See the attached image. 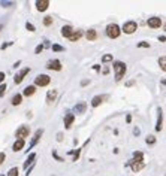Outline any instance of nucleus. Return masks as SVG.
Wrapping results in <instances>:
<instances>
[{"label": "nucleus", "mask_w": 166, "mask_h": 176, "mask_svg": "<svg viewBox=\"0 0 166 176\" xmlns=\"http://www.w3.org/2000/svg\"><path fill=\"white\" fill-rule=\"evenodd\" d=\"M126 70H127L126 63H123V61H114V75H115V81L117 82L123 79V76L126 75Z\"/></svg>", "instance_id": "1"}, {"label": "nucleus", "mask_w": 166, "mask_h": 176, "mask_svg": "<svg viewBox=\"0 0 166 176\" xmlns=\"http://www.w3.org/2000/svg\"><path fill=\"white\" fill-rule=\"evenodd\" d=\"M120 35H121V30H120L118 24H115V23L108 24V27H106V36L109 39H117Z\"/></svg>", "instance_id": "2"}, {"label": "nucleus", "mask_w": 166, "mask_h": 176, "mask_svg": "<svg viewBox=\"0 0 166 176\" xmlns=\"http://www.w3.org/2000/svg\"><path fill=\"white\" fill-rule=\"evenodd\" d=\"M120 30L124 32L126 35H132V33H135V32L138 30V23H136V21H132V20H130V21H126Z\"/></svg>", "instance_id": "3"}, {"label": "nucleus", "mask_w": 166, "mask_h": 176, "mask_svg": "<svg viewBox=\"0 0 166 176\" xmlns=\"http://www.w3.org/2000/svg\"><path fill=\"white\" fill-rule=\"evenodd\" d=\"M49 82H51V78L48 75H43V73L38 75L35 78V87H48Z\"/></svg>", "instance_id": "4"}, {"label": "nucleus", "mask_w": 166, "mask_h": 176, "mask_svg": "<svg viewBox=\"0 0 166 176\" xmlns=\"http://www.w3.org/2000/svg\"><path fill=\"white\" fill-rule=\"evenodd\" d=\"M29 136H30V127L29 126H20L17 129V132H15V137L17 139H21V140H24Z\"/></svg>", "instance_id": "5"}, {"label": "nucleus", "mask_w": 166, "mask_h": 176, "mask_svg": "<svg viewBox=\"0 0 166 176\" xmlns=\"http://www.w3.org/2000/svg\"><path fill=\"white\" fill-rule=\"evenodd\" d=\"M29 73H30V67H24V69H21V70L14 76V82H15L17 85H18V84H21V82H23V79H24Z\"/></svg>", "instance_id": "6"}, {"label": "nucleus", "mask_w": 166, "mask_h": 176, "mask_svg": "<svg viewBox=\"0 0 166 176\" xmlns=\"http://www.w3.org/2000/svg\"><path fill=\"white\" fill-rule=\"evenodd\" d=\"M48 70H55V72H60L61 69H63V66H61V61L60 60H49L48 63H46V66H45Z\"/></svg>", "instance_id": "7"}, {"label": "nucleus", "mask_w": 166, "mask_h": 176, "mask_svg": "<svg viewBox=\"0 0 166 176\" xmlns=\"http://www.w3.org/2000/svg\"><path fill=\"white\" fill-rule=\"evenodd\" d=\"M42 134H43V129H39V130H36L35 134H33V137H32V140H30V145H29V149H27V154H29V151L33 148V146H36L38 145V142L41 140Z\"/></svg>", "instance_id": "8"}, {"label": "nucleus", "mask_w": 166, "mask_h": 176, "mask_svg": "<svg viewBox=\"0 0 166 176\" xmlns=\"http://www.w3.org/2000/svg\"><path fill=\"white\" fill-rule=\"evenodd\" d=\"M162 24H163V21H162V18H159V17L148 18V21H147V26H148L150 29H160Z\"/></svg>", "instance_id": "9"}, {"label": "nucleus", "mask_w": 166, "mask_h": 176, "mask_svg": "<svg viewBox=\"0 0 166 176\" xmlns=\"http://www.w3.org/2000/svg\"><path fill=\"white\" fill-rule=\"evenodd\" d=\"M129 166L132 167V172H133V173H138L139 170H142V169L145 167L144 161H133V160L129 161Z\"/></svg>", "instance_id": "10"}, {"label": "nucleus", "mask_w": 166, "mask_h": 176, "mask_svg": "<svg viewBox=\"0 0 166 176\" xmlns=\"http://www.w3.org/2000/svg\"><path fill=\"white\" fill-rule=\"evenodd\" d=\"M163 129V111L162 108H157V123H156V132H160Z\"/></svg>", "instance_id": "11"}, {"label": "nucleus", "mask_w": 166, "mask_h": 176, "mask_svg": "<svg viewBox=\"0 0 166 176\" xmlns=\"http://www.w3.org/2000/svg\"><path fill=\"white\" fill-rule=\"evenodd\" d=\"M74 121H75V114L67 112L64 115V129H70V126L74 124Z\"/></svg>", "instance_id": "12"}, {"label": "nucleus", "mask_w": 166, "mask_h": 176, "mask_svg": "<svg viewBox=\"0 0 166 176\" xmlns=\"http://www.w3.org/2000/svg\"><path fill=\"white\" fill-rule=\"evenodd\" d=\"M57 96H58V91H57V90H49V91L46 93V103H48V105L54 103L55 99H57Z\"/></svg>", "instance_id": "13"}, {"label": "nucleus", "mask_w": 166, "mask_h": 176, "mask_svg": "<svg viewBox=\"0 0 166 176\" xmlns=\"http://www.w3.org/2000/svg\"><path fill=\"white\" fill-rule=\"evenodd\" d=\"M74 111H75V114H78V115L85 114V111H87V103H85V102H78V103L75 105Z\"/></svg>", "instance_id": "14"}, {"label": "nucleus", "mask_w": 166, "mask_h": 176, "mask_svg": "<svg viewBox=\"0 0 166 176\" xmlns=\"http://www.w3.org/2000/svg\"><path fill=\"white\" fill-rule=\"evenodd\" d=\"M48 6H49V0H38L36 2V9L39 12H45L48 9Z\"/></svg>", "instance_id": "15"}, {"label": "nucleus", "mask_w": 166, "mask_h": 176, "mask_svg": "<svg viewBox=\"0 0 166 176\" xmlns=\"http://www.w3.org/2000/svg\"><path fill=\"white\" fill-rule=\"evenodd\" d=\"M85 38H87V41H88V42H93V41H96V39H97V32H96L94 29H88V30H87V33H85Z\"/></svg>", "instance_id": "16"}, {"label": "nucleus", "mask_w": 166, "mask_h": 176, "mask_svg": "<svg viewBox=\"0 0 166 176\" xmlns=\"http://www.w3.org/2000/svg\"><path fill=\"white\" fill-rule=\"evenodd\" d=\"M35 160H36V154H35V152H32V154H30V155L27 157V160L24 161V164H23V167H24V169L27 170V169H29V166H32V164L35 163Z\"/></svg>", "instance_id": "17"}, {"label": "nucleus", "mask_w": 166, "mask_h": 176, "mask_svg": "<svg viewBox=\"0 0 166 176\" xmlns=\"http://www.w3.org/2000/svg\"><path fill=\"white\" fill-rule=\"evenodd\" d=\"M81 38H83V32L81 30H74V33L69 36V41L70 42H78Z\"/></svg>", "instance_id": "18"}, {"label": "nucleus", "mask_w": 166, "mask_h": 176, "mask_svg": "<svg viewBox=\"0 0 166 176\" xmlns=\"http://www.w3.org/2000/svg\"><path fill=\"white\" fill-rule=\"evenodd\" d=\"M24 143H26L24 140H21V139H17V140H15V143L12 145V151H14V152H18V151H21V149L24 148Z\"/></svg>", "instance_id": "19"}, {"label": "nucleus", "mask_w": 166, "mask_h": 176, "mask_svg": "<svg viewBox=\"0 0 166 176\" xmlns=\"http://www.w3.org/2000/svg\"><path fill=\"white\" fill-rule=\"evenodd\" d=\"M36 93V87L35 85H29V87L24 88V91H23V94L21 96H26V97H32L33 94Z\"/></svg>", "instance_id": "20"}, {"label": "nucleus", "mask_w": 166, "mask_h": 176, "mask_svg": "<svg viewBox=\"0 0 166 176\" xmlns=\"http://www.w3.org/2000/svg\"><path fill=\"white\" fill-rule=\"evenodd\" d=\"M72 33H74L72 26H63V27H61V36H64V38L69 39V36H70Z\"/></svg>", "instance_id": "21"}, {"label": "nucleus", "mask_w": 166, "mask_h": 176, "mask_svg": "<svg viewBox=\"0 0 166 176\" xmlns=\"http://www.w3.org/2000/svg\"><path fill=\"white\" fill-rule=\"evenodd\" d=\"M11 103H12L14 106H20V105L23 103V96L17 93V94H15V96L12 97V100H11Z\"/></svg>", "instance_id": "22"}, {"label": "nucleus", "mask_w": 166, "mask_h": 176, "mask_svg": "<svg viewBox=\"0 0 166 176\" xmlns=\"http://www.w3.org/2000/svg\"><path fill=\"white\" fill-rule=\"evenodd\" d=\"M102 102H103V97H102V96H94V97L91 99V106H93V108H97V106H100Z\"/></svg>", "instance_id": "23"}, {"label": "nucleus", "mask_w": 166, "mask_h": 176, "mask_svg": "<svg viewBox=\"0 0 166 176\" xmlns=\"http://www.w3.org/2000/svg\"><path fill=\"white\" fill-rule=\"evenodd\" d=\"M133 161H144V154L141 151H135L133 152Z\"/></svg>", "instance_id": "24"}, {"label": "nucleus", "mask_w": 166, "mask_h": 176, "mask_svg": "<svg viewBox=\"0 0 166 176\" xmlns=\"http://www.w3.org/2000/svg\"><path fill=\"white\" fill-rule=\"evenodd\" d=\"M159 66H160V69L165 72L166 70V57L165 55H162L160 58H159Z\"/></svg>", "instance_id": "25"}, {"label": "nucleus", "mask_w": 166, "mask_h": 176, "mask_svg": "<svg viewBox=\"0 0 166 176\" xmlns=\"http://www.w3.org/2000/svg\"><path fill=\"white\" fill-rule=\"evenodd\" d=\"M52 23H54L52 17H45V18H43V26L49 27V26H52Z\"/></svg>", "instance_id": "26"}, {"label": "nucleus", "mask_w": 166, "mask_h": 176, "mask_svg": "<svg viewBox=\"0 0 166 176\" xmlns=\"http://www.w3.org/2000/svg\"><path fill=\"white\" fill-rule=\"evenodd\" d=\"M112 61V54H105L102 55V63H109Z\"/></svg>", "instance_id": "27"}, {"label": "nucleus", "mask_w": 166, "mask_h": 176, "mask_svg": "<svg viewBox=\"0 0 166 176\" xmlns=\"http://www.w3.org/2000/svg\"><path fill=\"white\" fill-rule=\"evenodd\" d=\"M52 51L54 52H64V46H60V45L54 44L52 45Z\"/></svg>", "instance_id": "28"}, {"label": "nucleus", "mask_w": 166, "mask_h": 176, "mask_svg": "<svg viewBox=\"0 0 166 176\" xmlns=\"http://www.w3.org/2000/svg\"><path fill=\"white\" fill-rule=\"evenodd\" d=\"M0 5H2L3 8H11V6H15V2H8V0L5 2V0H2Z\"/></svg>", "instance_id": "29"}, {"label": "nucleus", "mask_w": 166, "mask_h": 176, "mask_svg": "<svg viewBox=\"0 0 166 176\" xmlns=\"http://www.w3.org/2000/svg\"><path fill=\"white\" fill-rule=\"evenodd\" d=\"M6 176H18V167H12V169H9V172H8V175Z\"/></svg>", "instance_id": "30"}, {"label": "nucleus", "mask_w": 166, "mask_h": 176, "mask_svg": "<svg viewBox=\"0 0 166 176\" xmlns=\"http://www.w3.org/2000/svg\"><path fill=\"white\" fill-rule=\"evenodd\" d=\"M145 142H147V145H154L156 143V137L154 136H147Z\"/></svg>", "instance_id": "31"}, {"label": "nucleus", "mask_w": 166, "mask_h": 176, "mask_svg": "<svg viewBox=\"0 0 166 176\" xmlns=\"http://www.w3.org/2000/svg\"><path fill=\"white\" fill-rule=\"evenodd\" d=\"M52 157H54V158H55L58 163H63V161H64V158H61V157L57 154V151H55V149H52Z\"/></svg>", "instance_id": "32"}, {"label": "nucleus", "mask_w": 166, "mask_h": 176, "mask_svg": "<svg viewBox=\"0 0 166 176\" xmlns=\"http://www.w3.org/2000/svg\"><path fill=\"white\" fill-rule=\"evenodd\" d=\"M26 29H27L29 32H32V33H33V32H36V27H35L32 23H29V21L26 23Z\"/></svg>", "instance_id": "33"}, {"label": "nucleus", "mask_w": 166, "mask_h": 176, "mask_svg": "<svg viewBox=\"0 0 166 176\" xmlns=\"http://www.w3.org/2000/svg\"><path fill=\"white\" fill-rule=\"evenodd\" d=\"M80 155H81V148H80V149H77V152H74V158H72V161H78Z\"/></svg>", "instance_id": "34"}, {"label": "nucleus", "mask_w": 166, "mask_h": 176, "mask_svg": "<svg viewBox=\"0 0 166 176\" xmlns=\"http://www.w3.org/2000/svg\"><path fill=\"white\" fill-rule=\"evenodd\" d=\"M43 48H45V46H43V44H39L36 48H35V54H41L42 51H43Z\"/></svg>", "instance_id": "35"}, {"label": "nucleus", "mask_w": 166, "mask_h": 176, "mask_svg": "<svg viewBox=\"0 0 166 176\" xmlns=\"http://www.w3.org/2000/svg\"><path fill=\"white\" fill-rule=\"evenodd\" d=\"M5 93H6V84L3 82V84H0V97H3Z\"/></svg>", "instance_id": "36"}, {"label": "nucleus", "mask_w": 166, "mask_h": 176, "mask_svg": "<svg viewBox=\"0 0 166 176\" xmlns=\"http://www.w3.org/2000/svg\"><path fill=\"white\" fill-rule=\"evenodd\" d=\"M136 46H138V48H150V44H148V42H138Z\"/></svg>", "instance_id": "37"}, {"label": "nucleus", "mask_w": 166, "mask_h": 176, "mask_svg": "<svg viewBox=\"0 0 166 176\" xmlns=\"http://www.w3.org/2000/svg\"><path fill=\"white\" fill-rule=\"evenodd\" d=\"M12 44H14V42H6V44H2V45H0V49L3 51V49H6L8 46H11Z\"/></svg>", "instance_id": "38"}, {"label": "nucleus", "mask_w": 166, "mask_h": 176, "mask_svg": "<svg viewBox=\"0 0 166 176\" xmlns=\"http://www.w3.org/2000/svg\"><path fill=\"white\" fill-rule=\"evenodd\" d=\"M5 160H6V154L5 152H0V164H3Z\"/></svg>", "instance_id": "39"}, {"label": "nucleus", "mask_w": 166, "mask_h": 176, "mask_svg": "<svg viewBox=\"0 0 166 176\" xmlns=\"http://www.w3.org/2000/svg\"><path fill=\"white\" fill-rule=\"evenodd\" d=\"M5 78H6L5 72H0V84H3V82H5Z\"/></svg>", "instance_id": "40"}, {"label": "nucleus", "mask_w": 166, "mask_h": 176, "mask_svg": "<svg viewBox=\"0 0 166 176\" xmlns=\"http://www.w3.org/2000/svg\"><path fill=\"white\" fill-rule=\"evenodd\" d=\"M126 123H127V124H130V123H132V115H130V114H127V115H126Z\"/></svg>", "instance_id": "41"}, {"label": "nucleus", "mask_w": 166, "mask_h": 176, "mask_svg": "<svg viewBox=\"0 0 166 176\" xmlns=\"http://www.w3.org/2000/svg\"><path fill=\"white\" fill-rule=\"evenodd\" d=\"M133 134H135V136H139V134H141V130H139L138 127H135V129H133Z\"/></svg>", "instance_id": "42"}, {"label": "nucleus", "mask_w": 166, "mask_h": 176, "mask_svg": "<svg viewBox=\"0 0 166 176\" xmlns=\"http://www.w3.org/2000/svg\"><path fill=\"white\" fill-rule=\"evenodd\" d=\"M159 41H160L162 44H165V41H166V36H165V35H162V36L159 38Z\"/></svg>", "instance_id": "43"}, {"label": "nucleus", "mask_w": 166, "mask_h": 176, "mask_svg": "<svg viewBox=\"0 0 166 176\" xmlns=\"http://www.w3.org/2000/svg\"><path fill=\"white\" fill-rule=\"evenodd\" d=\"M93 69H94L96 72H100V66H99V64H94V66H93Z\"/></svg>", "instance_id": "44"}, {"label": "nucleus", "mask_w": 166, "mask_h": 176, "mask_svg": "<svg viewBox=\"0 0 166 176\" xmlns=\"http://www.w3.org/2000/svg\"><path fill=\"white\" fill-rule=\"evenodd\" d=\"M87 84H90V81H87V79H84V81H81V85H83V87H85Z\"/></svg>", "instance_id": "45"}, {"label": "nucleus", "mask_w": 166, "mask_h": 176, "mask_svg": "<svg viewBox=\"0 0 166 176\" xmlns=\"http://www.w3.org/2000/svg\"><path fill=\"white\" fill-rule=\"evenodd\" d=\"M20 64H21V60H18V61H15V63H14V67L17 69V67H18Z\"/></svg>", "instance_id": "46"}, {"label": "nucleus", "mask_w": 166, "mask_h": 176, "mask_svg": "<svg viewBox=\"0 0 166 176\" xmlns=\"http://www.w3.org/2000/svg\"><path fill=\"white\" fill-rule=\"evenodd\" d=\"M108 73H109V69L105 67V69H103V75H108Z\"/></svg>", "instance_id": "47"}, {"label": "nucleus", "mask_w": 166, "mask_h": 176, "mask_svg": "<svg viewBox=\"0 0 166 176\" xmlns=\"http://www.w3.org/2000/svg\"><path fill=\"white\" fill-rule=\"evenodd\" d=\"M61 136H63V134H61V133H58V134H57V140H58V142H60V140H61V139H63V137H61Z\"/></svg>", "instance_id": "48"}, {"label": "nucleus", "mask_w": 166, "mask_h": 176, "mask_svg": "<svg viewBox=\"0 0 166 176\" xmlns=\"http://www.w3.org/2000/svg\"><path fill=\"white\" fill-rule=\"evenodd\" d=\"M2 29H3V24H0V32H2Z\"/></svg>", "instance_id": "49"}, {"label": "nucleus", "mask_w": 166, "mask_h": 176, "mask_svg": "<svg viewBox=\"0 0 166 176\" xmlns=\"http://www.w3.org/2000/svg\"><path fill=\"white\" fill-rule=\"evenodd\" d=\"M0 176H5V175H0Z\"/></svg>", "instance_id": "50"}]
</instances>
